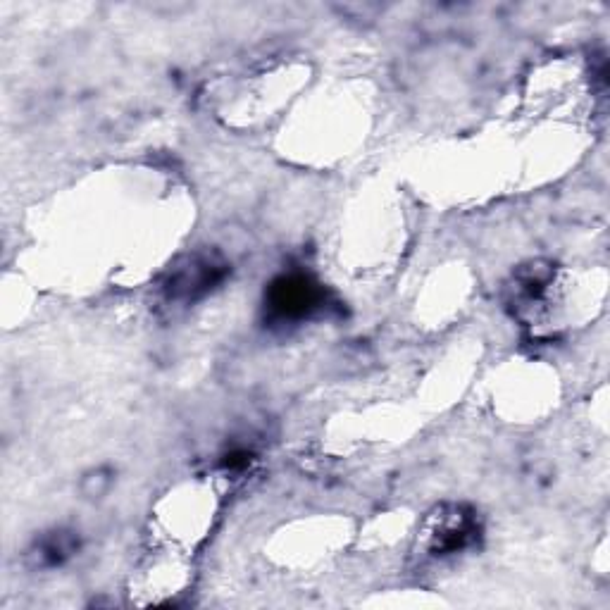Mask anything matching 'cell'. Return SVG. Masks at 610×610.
<instances>
[{
    "label": "cell",
    "mask_w": 610,
    "mask_h": 610,
    "mask_svg": "<svg viewBox=\"0 0 610 610\" xmlns=\"http://www.w3.org/2000/svg\"><path fill=\"white\" fill-rule=\"evenodd\" d=\"M322 294L320 284L305 275H289L279 277L272 284L270 294H267V305H270V315L279 322H296L303 317L313 315L320 308Z\"/></svg>",
    "instance_id": "6da1fadb"
},
{
    "label": "cell",
    "mask_w": 610,
    "mask_h": 610,
    "mask_svg": "<svg viewBox=\"0 0 610 610\" xmlns=\"http://www.w3.org/2000/svg\"><path fill=\"white\" fill-rule=\"evenodd\" d=\"M224 267L227 265L217 263L215 258H191V263L179 267L172 275L170 284H167L170 298H186L189 301V298L205 294L224 277Z\"/></svg>",
    "instance_id": "7a4b0ae2"
},
{
    "label": "cell",
    "mask_w": 610,
    "mask_h": 610,
    "mask_svg": "<svg viewBox=\"0 0 610 610\" xmlns=\"http://www.w3.org/2000/svg\"><path fill=\"white\" fill-rule=\"evenodd\" d=\"M74 549H77V541H74L72 534L55 532L53 537L41 541L39 558H41V563H46V565H58L62 558H67L70 553H74Z\"/></svg>",
    "instance_id": "3957f363"
},
{
    "label": "cell",
    "mask_w": 610,
    "mask_h": 610,
    "mask_svg": "<svg viewBox=\"0 0 610 610\" xmlns=\"http://www.w3.org/2000/svg\"><path fill=\"white\" fill-rule=\"evenodd\" d=\"M110 487H112V472L108 470H93L82 482V491L89 496V499H101V496L108 494Z\"/></svg>",
    "instance_id": "277c9868"
}]
</instances>
